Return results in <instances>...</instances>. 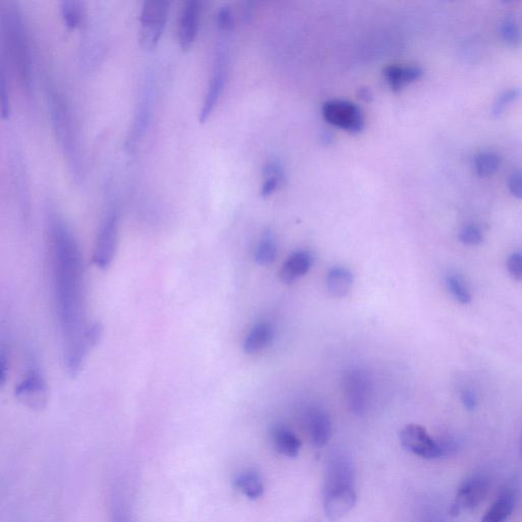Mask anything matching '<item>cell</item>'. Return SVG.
Instances as JSON below:
<instances>
[{"mask_svg":"<svg viewBox=\"0 0 522 522\" xmlns=\"http://www.w3.org/2000/svg\"><path fill=\"white\" fill-rule=\"evenodd\" d=\"M52 266L56 309L67 368L77 375L89 351L101 337L99 323L86 325L83 313V262L73 234L62 220L51 228Z\"/></svg>","mask_w":522,"mask_h":522,"instance_id":"6da1fadb","label":"cell"},{"mask_svg":"<svg viewBox=\"0 0 522 522\" xmlns=\"http://www.w3.org/2000/svg\"><path fill=\"white\" fill-rule=\"evenodd\" d=\"M201 0H184L178 22V41L181 49L187 52L197 37L200 21Z\"/></svg>","mask_w":522,"mask_h":522,"instance_id":"8fae6325","label":"cell"},{"mask_svg":"<svg viewBox=\"0 0 522 522\" xmlns=\"http://www.w3.org/2000/svg\"><path fill=\"white\" fill-rule=\"evenodd\" d=\"M522 95L521 88H512L505 91L499 96L497 100H496L495 104H494L493 109H491V115L494 119H498L503 115L504 111L508 108L510 104L516 101L519 97Z\"/></svg>","mask_w":522,"mask_h":522,"instance_id":"f1b7e54d","label":"cell"},{"mask_svg":"<svg viewBox=\"0 0 522 522\" xmlns=\"http://www.w3.org/2000/svg\"><path fill=\"white\" fill-rule=\"evenodd\" d=\"M8 357H6V352L2 350L1 356H0V383L1 386L6 384V377H8Z\"/></svg>","mask_w":522,"mask_h":522,"instance_id":"74e56055","label":"cell"},{"mask_svg":"<svg viewBox=\"0 0 522 522\" xmlns=\"http://www.w3.org/2000/svg\"><path fill=\"white\" fill-rule=\"evenodd\" d=\"M488 493L489 482L484 476H469L458 487L454 504L460 510H473L484 502Z\"/></svg>","mask_w":522,"mask_h":522,"instance_id":"5bb4252c","label":"cell"},{"mask_svg":"<svg viewBox=\"0 0 522 522\" xmlns=\"http://www.w3.org/2000/svg\"><path fill=\"white\" fill-rule=\"evenodd\" d=\"M47 386L37 371L28 373L15 389L16 397L31 409H42L47 402Z\"/></svg>","mask_w":522,"mask_h":522,"instance_id":"7c38bea8","label":"cell"},{"mask_svg":"<svg viewBox=\"0 0 522 522\" xmlns=\"http://www.w3.org/2000/svg\"><path fill=\"white\" fill-rule=\"evenodd\" d=\"M323 115L327 123L346 132L357 134L364 128L361 109L346 100H329L323 106Z\"/></svg>","mask_w":522,"mask_h":522,"instance_id":"ba28073f","label":"cell"},{"mask_svg":"<svg viewBox=\"0 0 522 522\" xmlns=\"http://www.w3.org/2000/svg\"><path fill=\"white\" fill-rule=\"evenodd\" d=\"M230 34V31L218 30L213 75L209 81L206 95L200 109L199 121L202 124H204L213 115L226 86L229 60H230V47H229Z\"/></svg>","mask_w":522,"mask_h":522,"instance_id":"3957f363","label":"cell"},{"mask_svg":"<svg viewBox=\"0 0 522 522\" xmlns=\"http://www.w3.org/2000/svg\"><path fill=\"white\" fill-rule=\"evenodd\" d=\"M401 444L407 451L425 459L439 458V448L436 439L432 438L425 427L418 425H408L400 432Z\"/></svg>","mask_w":522,"mask_h":522,"instance_id":"30bf717a","label":"cell"},{"mask_svg":"<svg viewBox=\"0 0 522 522\" xmlns=\"http://www.w3.org/2000/svg\"><path fill=\"white\" fill-rule=\"evenodd\" d=\"M423 75V69L416 65H390L384 70V77L394 92H399L406 85L419 80Z\"/></svg>","mask_w":522,"mask_h":522,"instance_id":"e0dca14e","label":"cell"},{"mask_svg":"<svg viewBox=\"0 0 522 522\" xmlns=\"http://www.w3.org/2000/svg\"><path fill=\"white\" fill-rule=\"evenodd\" d=\"M516 504V495L514 491L507 490L497 498L488 509L482 521L484 522H502L508 519L512 514Z\"/></svg>","mask_w":522,"mask_h":522,"instance_id":"7402d4cb","label":"cell"},{"mask_svg":"<svg viewBox=\"0 0 522 522\" xmlns=\"http://www.w3.org/2000/svg\"><path fill=\"white\" fill-rule=\"evenodd\" d=\"M263 174L266 180L262 184L261 194L264 197H268L276 191L281 183H283L285 176H284L283 168L277 161L268 163L264 167Z\"/></svg>","mask_w":522,"mask_h":522,"instance_id":"d4e9b609","label":"cell"},{"mask_svg":"<svg viewBox=\"0 0 522 522\" xmlns=\"http://www.w3.org/2000/svg\"><path fill=\"white\" fill-rule=\"evenodd\" d=\"M4 42L14 73L22 88L31 92L33 83L32 58L27 31L19 6L10 2L4 13Z\"/></svg>","mask_w":522,"mask_h":522,"instance_id":"7a4b0ae2","label":"cell"},{"mask_svg":"<svg viewBox=\"0 0 522 522\" xmlns=\"http://www.w3.org/2000/svg\"><path fill=\"white\" fill-rule=\"evenodd\" d=\"M314 262V256L309 250H298L292 253L284 262L279 277L285 284H293L309 272Z\"/></svg>","mask_w":522,"mask_h":522,"instance_id":"2e32d148","label":"cell"},{"mask_svg":"<svg viewBox=\"0 0 522 522\" xmlns=\"http://www.w3.org/2000/svg\"><path fill=\"white\" fill-rule=\"evenodd\" d=\"M235 484L250 500L259 499L264 493L263 480L259 473L252 469L239 473Z\"/></svg>","mask_w":522,"mask_h":522,"instance_id":"603a6c76","label":"cell"},{"mask_svg":"<svg viewBox=\"0 0 522 522\" xmlns=\"http://www.w3.org/2000/svg\"><path fill=\"white\" fill-rule=\"evenodd\" d=\"M305 423L311 444L316 448L325 447L332 436V421L329 414L320 408H313L308 411Z\"/></svg>","mask_w":522,"mask_h":522,"instance_id":"9a60e30c","label":"cell"},{"mask_svg":"<svg viewBox=\"0 0 522 522\" xmlns=\"http://www.w3.org/2000/svg\"><path fill=\"white\" fill-rule=\"evenodd\" d=\"M277 254V242L272 233L266 231L259 241L255 250V261L261 266H268L276 259Z\"/></svg>","mask_w":522,"mask_h":522,"instance_id":"484cf974","label":"cell"},{"mask_svg":"<svg viewBox=\"0 0 522 522\" xmlns=\"http://www.w3.org/2000/svg\"><path fill=\"white\" fill-rule=\"evenodd\" d=\"M502 39L507 44L516 47L521 41V32L519 26L512 21H505L500 28Z\"/></svg>","mask_w":522,"mask_h":522,"instance_id":"f546056e","label":"cell"},{"mask_svg":"<svg viewBox=\"0 0 522 522\" xmlns=\"http://www.w3.org/2000/svg\"><path fill=\"white\" fill-rule=\"evenodd\" d=\"M482 239H484V237H482V231L475 227H466V228L462 229L459 233L460 242L465 245H480Z\"/></svg>","mask_w":522,"mask_h":522,"instance_id":"d6a6232c","label":"cell"},{"mask_svg":"<svg viewBox=\"0 0 522 522\" xmlns=\"http://www.w3.org/2000/svg\"><path fill=\"white\" fill-rule=\"evenodd\" d=\"M507 270L515 281L522 282V253H513L507 261Z\"/></svg>","mask_w":522,"mask_h":522,"instance_id":"836d02e7","label":"cell"},{"mask_svg":"<svg viewBox=\"0 0 522 522\" xmlns=\"http://www.w3.org/2000/svg\"><path fill=\"white\" fill-rule=\"evenodd\" d=\"M439 448V458L450 457L457 452L459 445L452 436H443L436 439Z\"/></svg>","mask_w":522,"mask_h":522,"instance_id":"4dcf8cb0","label":"cell"},{"mask_svg":"<svg viewBox=\"0 0 522 522\" xmlns=\"http://www.w3.org/2000/svg\"><path fill=\"white\" fill-rule=\"evenodd\" d=\"M60 10L67 29L75 31L82 27L85 17L82 0H60Z\"/></svg>","mask_w":522,"mask_h":522,"instance_id":"cb8c5ba5","label":"cell"},{"mask_svg":"<svg viewBox=\"0 0 522 522\" xmlns=\"http://www.w3.org/2000/svg\"><path fill=\"white\" fill-rule=\"evenodd\" d=\"M170 0H143L140 15L139 43L146 51H152L158 45L168 19Z\"/></svg>","mask_w":522,"mask_h":522,"instance_id":"277c9868","label":"cell"},{"mask_svg":"<svg viewBox=\"0 0 522 522\" xmlns=\"http://www.w3.org/2000/svg\"><path fill=\"white\" fill-rule=\"evenodd\" d=\"M357 494L355 487L323 491V510L329 521H338L355 507Z\"/></svg>","mask_w":522,"mask_h":522,"instance_id":"4fadbf2b","label":"cell"},{"mask_svg":"<svg viewBox=\"0 0 522 522\" xmlns=\"http://www.w3.org/2000/svg\"><path fill=\"white\" fill-rule=\"evenodd\" d=\"M152 104H154V83L148 78L145 84H144L143 90H142L136 122H135V135L133 136V140L138 139L143 131H145L150 115H152Z\"/></svg>","mask_w":522,"mask_h":522,"instance_id":"d6986e66","label":"cell"},{"mask_svg":"<svg viewBox=\"0 0 522 522\" xmlns=\"http://www.w3.org/2000/svg\"><path fill=\"white\" fill-rule=\"evenodd\" d=\"M519 449H521V452L522 454V437H521V446H519Z\"/></svg>","mask_w":522,"mask_h":522,"instance_id":"ab89813d","label":"cell"},{"mask_svg":"<svg viewBox=\"0 0 522 522\" xmlns=\"http://www.w3.org/2000/svg\"><path fill=\"white\" fill-rule=\"evenodd\" d=\"M502 1H503V2H511V1H514V0H502Z\"/></svg>","mask_w":522,"mask_h":522,"instance_id":"60d3db41","label":"cell"},{"mask_svg":"<svg viewBox=\"0 0 522 522\" xmlns=\"http://www.w3.org/2000/svg\"><path fill=\"white\" fill-rule=\"evenodd\" d=\"M0 95H1V113L4 120L8 119L10 115V95L8 89V80H6V72L2 70L1 82H0Z\"/></svg>","mask_w":522,"mask_h":522,"instance_id":"1f68e13d","label":"cell"},{"mask_svg":"<svg viewBox=\"0 0 522 522\" xmlns=\"http://www.w3.org/2000/svg\"><path fill=\"white\" fill-rule=\"evenodd\" d=\"M353 286V275L342 266L332 268L327 272V288L332 296L343 298L347 296Z\"/></svg>","mask_w":522,"mask_h":522,"instance_id":"44dd1931","label":"cell"},{"mask_svg":"<svg viewBox=\"0 0 522 522\" xmlns=\"http://www.w3.org/2000/svg\"><path fill=\"white\" fill-rule=\"evenodd\" d=\"M120 213L117 209H109L102 222L95 247L93 262L97 268L108 270L115 259L119 240Z\"/></svg>","mask_w":522,"mask_h":522,"instance_id":"8992f818","label":"cell"},{"mask_svg":"<svg viewBox=\"0 0 522 522\" xmlns=\"http://www.w3.org/2000/svg\"><path fill=\"white\" fill-rule=\"evenodd\" d=\"M461 401H462L463 405L469 411H473L478 406V398H476L475 393L473 390L463 391L461 394Z\"/></svg>","mask_w":522,"mask_h":522,"instance_id":"8d00e7d4","label":"cell"},{"mask_svg":"<svg viewBox=\"0 0 522 522\" xmlns=\"http://www.w3.org/2000/svg\"><path fill=\"white\" fill-rule=\"evenodd\" d=\"M360 98L361 99L366 100V101H368V100L371 99V93L369 92V90L368 89H362V90H360Z\"/></svg>","mask_w":522,"mask_h":522,"instance_id":"f35d334b","label":"cell"},{"mask_svg":"<svg viewBox=\"0 0 522 522\" xmlns=\"http://www.w3.org/2000/svg\"><path fill=\"white\" fill-rule=\"evenodd\" d=\"M216 24H218V30H222V31H231L233 30L234 19L230 8H220L218 17H216Z\"/></svg>","mask_w":522,"mask_h":522,"instance_id":"e575fe53","label":"cell"},{"mask_svg":"<svg viewBox=\"0 0 522 522\" xmlns=\"http://www.w3.org/2000/svg\"><path fill=\"white\" fill-rule=\"evenodd\" d=\"M343 388L349 409L356 415L366 414L371 397V380L368 373L364 369H350L345 373Z\"/></svg>","mask_w":522,"mask_h":522,"instance_id":"52a82bcc","label":"cell"},{"mask_svg":"<svg viewBox=\"0 0 522 522\" xmlns=\"http://www.w3.org/2000/svg\"><path fill=\"white\" fill-rule=\"evenodd\" d=\"M272 440L275 449L286 457L295 458L301 449V441L292 430L285 425H276L272 430Z\"/></svg>","mask_w":522,"mask_h":522,"instance_id":"ac0fdd59","label":"cell"},{"mask_svg":"<svg viewBox=\"0 0 522 522\" xmlns=\"http://www.w3.org/2000/svg\"><path fill=\"white\" fill-rule=\"evenodd\" d=\"M274 339V329L268 323H259L249 332L244 341V351L247 354H256L266 349Z\"/></svg>","mask_w":522,"mask_h":522,"instance_id":"ffe728a7","label":"cell"},{"mask_svg":"<svg viewBox=\"0 0 522 522\" xmlns=\"http://www.w3.org/2000/svg\"><path fill=\"white\" fill-rule=\"evenodd\" d=\"M501 165V158L495 152H482L476 157L475 170L478 176L488 178L498 172Z\"/></svg>","mask_w":522,"mask_h":522,"instance_id":"4316f807","label":"cell"},{"mask_svg":"<svg viewBox=\"0 0 522 522\" xmlns=\"http://www.w3.org/2000/svg\"><path fill=\"white\" fill-rule=\"evenodd\" d=\"M48 104H49L51 120L54 122L56 135L60 139L63 150L67 152V158L73 163V167L78 165V148L76 144L75 134L73 133L71 111L65 104L62 94L54 88L48 89Z\"/></svg>","mask_w":522,"mask_h":522,"instance_id":"5b68a950","label":"cell"},{"mask_svg":"<svg viewBox=\"0 0 522 522\" xmlns=\"http://www.w3.org/2000/svg\"><path fill=\"white\" fill-rule=\"evenodd\" d=\"M355 467L350 454L343 449H336L329 454L325 468L323 490L354 487Z\"/></svg>","mask_w":522,"mask_h":522,"instance_id":"9c48e42d","label":"cell"},{"mask_svg":"<svg viewBox=\"0 0 522 522\" xmlns=\"http://www.w3.org/2000/svg\"><path fill=\"white\" fill-rule=\"evenodd\" d=\"M509 191L517 199L522 200V174L513 172L508 181Z\"/></svg>","mask_w":522,"mask_h":522,"instance_id":"d590c367","label":"cell"},{"mask_svg":"<svg viewBox=\"0 0 522 522\" xmlns=\"http://www.w3.org/2000/svg\"><path fill=\"white\" fill-rule=\"evenodd\" d=\"M446 284L454 298L461 304L466 305L471 302V292L468 291L459 277L455 275H448L446 277Z\"/></svg>","mask_w":522,"mask_h":522,"instance_id":"83f0119b","label":"cell"}]
</instances>
